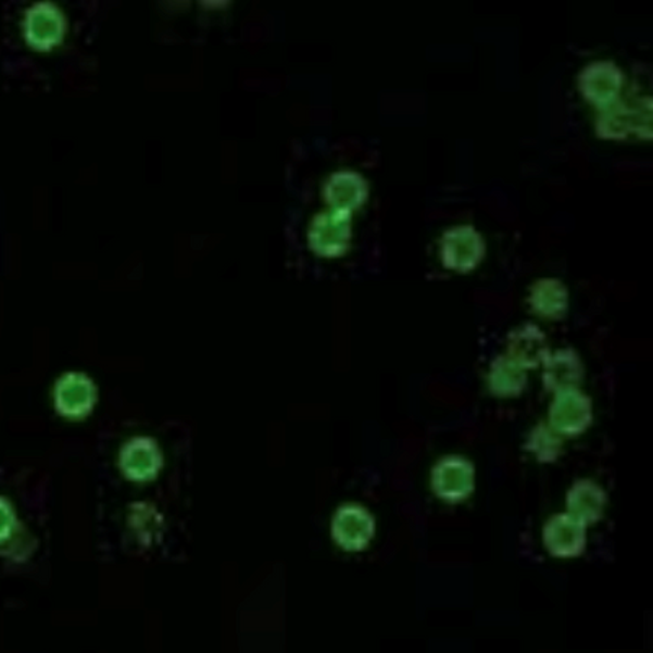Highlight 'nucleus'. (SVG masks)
Listing matches in <instances>:
<instances>
[{"instance_id":"nucleus-1","label":"nucleus","mask_w":653,"mask_h":653,"mask_svg":"<svg viewBox=\"0 0 653 653\" xmlns=\"http://www.w3.org/2000/svg\"><path fill=\"white\" fill-rule=\"evenodd\" d=\"M66 21L51 4H37L27 12L24 21L25 40L35 50L48 51L63 41Z\"/></svg>"},{"instance_id":"nucleus-2","label":"nucleus","mask_w":653,"mask_h":653,"mask_svg":"<svg viewBox=\"0 0 653 653\" xmlns=\"http://www.w3.org/2000/svg\"><path fill=\"white\" fill-rule=\"evenodd\" d=\"M58 412L64 417L80 418L92 412L97 402V388L92 379L80 373H67L54 389Z\"/></svg>"},{"instance_id":"nucleus-3","label":"nucleus","mask_w":653,"mask_h":653,"mask_svg":"<svg viewBox=\"0 0 653 653\" xmlns=\"http://www.w3.org/2000/svg\"><path fill=\"white\" fill-rule=\"evenodd\" d=\"M120 464L129 479L149 480L161 470L162 453L151 438H133L123 448Z\"/></svg>"},{"instance_id":"nucleus-4","label":"nucleus","mask_w":653,"mask_h":653,"mask_svg":"<svg viewBox=\"0 0 653 653\" xmlns=\"http://www.w3.org/2000/svg\"><path fill=\"white\" fill-rule=\"evenodd\" d=\"M349 234V213L336 210L314 221L309 239L312 249L321 255H337L346 249Z\"/></svg>"},{"instance_id":"nucleus-5","label":"nucleus","mask_w":653,"mask_h":653,"mask_svg":"<svg viewBox=\"0 0 653 653\" xmlns=\"http://www.w3.org/2000/svg\"><path fill=\"white\" fill-rule=\"evenodd\" d=\"M373 535V519L365 510L359 506H346L334 519V538L350 551L362 549L368 544Z\"/></svg>"},{"instance_id":"nucleus-6","label":"nucleus","mask_w":653,"mask_h":653,"mask_svg":"<svg viewBox=\"0 0 653 653\" xmlns=\"http://www.w3.org/2000/svg\"><path fill=\"white\" fill-rule=\"evenodd\" d=\"M434 484L443 499H463L473 490V467L463 460L443 461L435 469Z\"/></svg>"},{"instance_id":"nucleus-7","label":"nucleus","mask_w":653,"mask_h":653,"mask_svg":"<svg viewBox=\"0 0 653 653\" xmlns=\"http://www.w3.org/2000/svg\"><path fill=\"white\" fill-rule=\"evenodd\" d=\"M552 424L565 434L583 430L590 424V402L578 392H562L552 407Z\"/></svg>"},{"instance_id":"nucleus-8","label":"nucleus","mask_w":653,"mask_h":653,"mask_svg":"<svg viewBox=\"0 0 653 653\" xmlns=\"http://www.w3.org/2000/svg\"><path fill=\"white\" fill-rule=\"evenodd\" d=\"M480 255H482V243L473 229L463 227L448 234L443 246V256L448 265L460 269L470 268L476 265Z\"/></svg>"},{"instance_id":"nucleus-9","label":"nucleus","mask_w":653,"mask_h":653,"mask_svg":"<svg viewBox=\"0 0 653 653\" xmlns=\"http://www.w3.org/2000/svg\"><path fill=\"white\" fill-rule=\"evenodd\" d=\"M545 542L554 554H578L583 545V528L568 516H557L545 529Z\"/></svg>"},{"instance_id":"nucleus-10","label":"nucleus","mask_w":653,"mask_h":653,"mask_svg":"<svg viewBox=\"0 0 653 653\" xmlns=\"http://www.w3.org/2000/svg\"><path fill=\"white\" fill-rule=\"evenodd\" d=\"M365 187L356 175H336L327 187V200L337 211L349 213L350 208L359 206L363 201Z\"/></svg>"},{"instance_id":"nucleus-11","label":"nucleus","mask_w":653,"mask_h":653,"mask_svg":"<svg viewBox=\"0 0 653 653\" xmlns=\"http://www.w3.org/2000/svg\"><path fill=\"white\" fill-rule=\"evenodd\" d=\"M588 84H590V89H587V96L590 99L606 102L616 93L617 87H619V76H617L616 70L604 67L603 80H598V83L588 80Z\"/></svg>"}]
</instances>
